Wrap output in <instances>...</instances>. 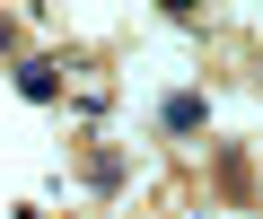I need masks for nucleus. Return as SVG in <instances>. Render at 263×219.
Here are the masks:
<instances>
[{
    "label": "nucleus",
    "instance_id": "obj_1",
    "mask_svg": "<svg viewBox=\"0 0 263 219\" xmlns=\"http://www.w3.org/2000/svg\"><path fill=\"white\" fill-rule=\"evenodd\" d=\"M202 123H211V96H193V88H176L158 105V132H202Z\"/></svg>",
    "mask_w": 263,
    "mask_h": 219
},
{
    "label": "nucleus",
    "instance_id": "obj_2",
    "mask_svg": "<svg viewBox=\"0 0 263 219\" xmlns=\"http://www.w3.org/2000/svg\"><path fill=\"white\" fill-rule=\"evenodd\" d=\"M18 96H27V105H53V96H62V62H44V53L18 62Z\"/></svg>",
    "mask_w": 263,
    "mask_h": 219
},
{
    "label": "nucleus",
    "instance_id": "obj_3",
    "mask_svg": "<svg viewBox=\"0 0 263 219\" xmlns=\"http://www.w3.org/2000/svg\"><path fill=\"white\" fill-rule=\"evenodd\" d=\"M18 219H44V210H18Z\"/></svg>",
    "mask_w": 263,
    "mask_h": 219
}]
</instances>
